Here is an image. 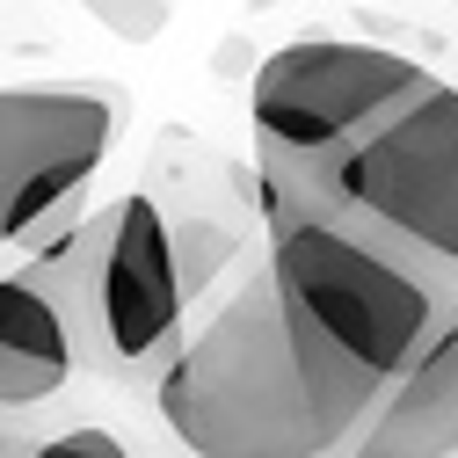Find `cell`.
I'll use <instances>...</instances> for the list:
<instances>
[{"instance_id":"2","label":"cell","mask_w":458,"mask_h":458,"mask_svg":"<svg viewBox=\"0 0 458 458\" xmlns=\"http://www.w3.org/2000/svg\"><path fill=\"white\" fill-rule=\"evenodd\" d=\"M364 415L371 400L306 364L269 269L248 276L160 371V422L197 458H327Z\"/></svg>"},{"instance_id":"11","label":"cell","mask_w":458,"mask_h":458,"mask_svg":"<svg viewBox=\"0 0 458 458\" xmlns=\"http://www.w3.org/2000/svg\"><path fill=\"white\" fill-rule=\"evenodd\" d=\"M0 248H8V241H0Z\"/></svg>"},{"instance_id":"9","label":"cell","mask_w":458,"mask_h":458,"mask_svg":"<svg viewBox=\"0 0 458 458\" xmlns=\"http://www.w3.org/2000/svg\"><path fill=\"white\" fill-rule=\"evenodd\" d=\"M88 8L117 30V37H131V44L160 37V22H167V0H88Z\"/></svg>"},{"instance_id":"8","label":"cell","mask_w":458,"mask_h":458,"mask_svg":"<svg viewBox=\"0 0 458 458\" xmlns=\"http://www.w3.org/2000/svg\"><path fill=\"white\" fill-rule=\"evenodd\" d=\"M73 371V335L37 284L15 269L0 276V408H37L66 386Z\"/></svg>"},{"instance_id":"3","label":"cell","mask_w":458,"mask_h":458,"mask_svg":"<svg viewBox=\"0 0 458 458\" xmlns=\"http://www.w3.org/2000/svg\"><path fill=\"white\" fill-rule=\"evenodd\" d=\"M378 233L458 306V88L429 81L320 175H255Z\"/></svg>"},{"instance_id":"6","label":"cell","mask_w":458,"mask_h":458,"mask_svg":"<svg viewBox=\"0 0 458 458\" xmlns=\"http://www.w3.org/2000/svg\"><path fill=\"white\" fill-rule=\"evenodd\" d=\"M117 139L102 88H0V241H22L44 211L81 204Z\"/></svg>"},{"instance_id":"10","label":"cell","mask_w":458,"mask_h":458,"mask_svg":"<svg viewBox=\"0 0 458 458\" xmlns=\"http://www.w3.org/2000/svg\"><path fill=\"white\" fill-rule=\"evenodd\" d=\"M22 458H131L109 429H66V437H51V444H30Z\"/></svg>"},{"instance_id":"4","label":"cell","mask_w":458,"mask_h":458,"mask_svg":"<svg viewBox=\"0 0 458 458\" xmlns=\"http://www.w3.org/2000/svg\"><path fill=\"white\" fill-rule=\"evenodd\" d=\"M437 73L378 44H342V37H306L284 44L255 66L248 117H255V175H320V167L357 146L371 124H386L415 88Z\"/></svg>"},{"instance_id":"5","label":"cell","mask_w":458,"mask_h":458,"mask_svg":"<svg viewBox=\"0 0 458 458\" xmlns=\"http://www.w3.org/2000/svg\"><path fill=\"white\" fill-rule=\"evenodd\" d=\"M182 306L190 284L175 262V233L153 197H117L109 204V248L95 269V342L88 364L109 378H146L167 371L182 350Z\"/></svg>"},{"instance_id":"7","label":"cell","mask_w":458,"mask_h":458,"mask_svg":"<svg viewBox=\"0 0 458 458\" xmlns=\"http://www.w3.org/2000/svg\"><path fill=\"white\" fill-rule=\"evenodd\" d=\"M451 451H458V327H444L357 422V458H451Z\"/></svg>"},{"instance_id":"1","label":"cell","mask_w":458,"mask_h":458,"mask_svg":"<svg viewBox=\"0 0 458 458\" xmlns=\"http://www.w3.org/2000/svg\"><path fill=\"white\" fill-rule=\"evenodd\" d=\"M255 197L269 225L276 306L292 320V342L306 350V364L327 386L378 400L444 327H458V306L378 233L276 182H255Z\"/></svg>"}]
</instances>
